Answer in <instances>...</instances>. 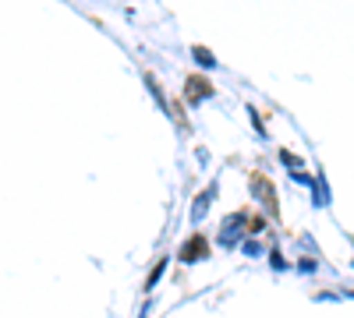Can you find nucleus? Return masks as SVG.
Masks as SVG:
<instances>
[{"mask_svg": "<svg viewBox=\"0 0 354 318\" xmlns=\"http://www.w3.org/2000/svg\"><path fill=\"white\" fill-rule=\"evenodd\" d=\"M245 255H252V258H255V255H262V248H259V244H252V241H248V244H245Z\"/></svg>", "mask_w": 354, "mask_h": 318, "instance_id": "6", "label": "nucleus"}, {"mask_svg": "<svg viewBox=\"0 0 354 318\" xmlns=\"http://www.w3.org/2000/svg\"><path fill=\"white\" fill-rule=\"evenodd\" d=\"M248 230H252V234H262V230H266V219H262V216H255V219L248 223Z\"/></svg>", "mask_w": 354, "mask_h": 318, "instance_id": "5", "label": "nucleus"}, {"mask_svg": "<svg viewBox=\"0 0 354 318\" xmlns=\"http://www.w3.org/2000/svg\"><path fill=\"white\" fill-rule=\"evenodd\" d=\"M205 237H192L188 244H185V251H181V262H198V258H205Z\"/></svg>", "mask_w": 354, "mask_h": 318, "instance_id": "1", "label": "nucleus"}, {"mask_svg": "<svg viewBox=\"0 0 354 318\" xmlns=\"http://www.w3.org/2000/svg\"><path fill=\"white\" fill-rule=\"evenodd\" d=\"M163 272H167V262H160V266L153 269V276H149V279H145V286H149V290H153V286H156V283L163 279Z\"/></svg>", "mask_w": 354, "mask_h": 318, "instance_id": "3", "label": "nucleus"}, {"mask_svg": "<svg viewBox=\"0 0 354 318\" xmlns=\"http://www.w3.org/2000/svg\"><path fill=\"white\" fill-rule=\"evenodd\" d=\"M195 61H198L202 68H213V64H216L213 57H209V50H195Z\"/></svg>", "mask_w": 354, "mask_h": 318, "instance_id": "4", "label": "nucleus"}, {"mask_svg": "<svg viewBox=\"0 0 354 318\" xmlns=\"http://www.w3.org/2000/svg\"><path fill=\"white\" fill-rule=\"evenodd\" d=\"M209 201H213V191H205V195H202V198L195 201V209H192V216H195V219H202V216H205V209H209Z\"/></svg>", "mask_w": 354, "mask_h": 318, "instance_id": "2", "label": "nucleus"}]
</instances>
